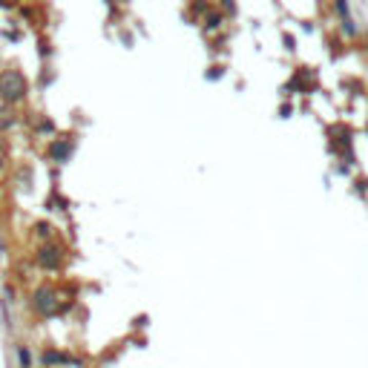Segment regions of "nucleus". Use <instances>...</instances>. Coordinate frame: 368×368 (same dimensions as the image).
Here are the masks:
<instances>
[{"label": "nucleus", "instance_id": "nucleus-1", "mask_svg": "<svg viewBox=\"0 0 368 368\" xmlns=\"http://www.w3.org/2000/svg\"><path fill=\"white\" fill-rule=\"evenodd\" d=\"M0 89H3V98L9 101H21L26 95V81L21 72H3L0 75Z\"/></svg>", "mask_w": 368, "mask_h": 368}, {"label": "nucleus", "instance_id": "nucleus-2", "mask_svg": "<svg viewBox=\"0 0 368 368\" xmlns=\"http://www.w3.org/2000/svg\"><path fill=\"white\" fill-rule=\"evenodd\" d=\"M41 362H44L46 368H61V365H78V368H84V360L72 357L69 351H58V348H52V345H46L44 351H41Z\"/></svg>", "mask_w": 368, "mask_h": 368}, {"label": "nucleus", "instance_id": "nucleus-3", "mask_svg": "<svg viewBox=\"0 0 368 368\" xmlns=\"http://www.w3.org/2000/svg\"><path fill=\"white\" fill-rule=\"evenodd\" d=\"M61 262H64V253L58 245H41L37 247V265L46 267V270H58Z\"/></svg>", "mask_w": 368, "mask_h": 368}, {"label": "nucleus", "instance_id": "nucleus-4", "mask_svg": "<svg viewBox=\"0 0 368 368\" xmlns=\"http://www.w3.org/2000/svg\"><path fill=\"white\" fill-rule=\"evenodd\" d=\"M32 305H35V311L41 314V317H46V314H55V308H58V296H55V290L52 288H37Z\"/></svg>", "mask_w": 368, "mask_h": 368}, {"label": "nucleus", "instance_id": "nucleus-5", "mask_svg": "<svg viewBox=\"0 0 368 368\" xmlns=\"http://www.w3.org/2000/svg\"><path fill=\"white\" fill-rule=\"evenodd\" d=\"M15 354H17L21 368H32V351H29V345H15Z\"/></svg>", "mask_w": 368, "mask_h": 368}, {"label": "nucleus", "instance_id": "nucleus-6", "mask_svg": "<svg viewBox=\"0 0 368 368\" xmlns=\"http://www.w3.org/2000/svg\"><path fill=\"white\" fill-rule=\"evenodd\" d=\"M35 233H37V239H52V224L37 222V224H35Z\"/></svg>", "mask_w": 368, "mask_h": 368}, {"label": "nucleus", "instance_id": "nucleus-7", "mask_svg": "<svg viewBox=\"0 0 368 368\" xmlns=\"http://www.w3.org/2000/svg\"><path fill=\"white\" fill-rule=\"evenodd\" d=\"M52 156H55V159H66V144H55V147H52Z\"/></svg>", "mask_w": 368, "mask_h": 368}]
</instances>
